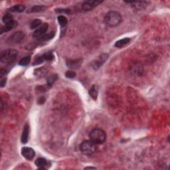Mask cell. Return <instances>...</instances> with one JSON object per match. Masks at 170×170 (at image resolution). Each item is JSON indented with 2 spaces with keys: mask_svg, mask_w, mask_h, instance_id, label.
<instances>
[{
  "mask_svg": "<svg viewBox=\"0 0 170 170\" xmlns=\"http://www.w3.org/2000/svg\"><path fill=\"white\" fill-rule=\"evenodd\" d=\"M122 21V17L118 12L115 11L109 12L104 17V22L110 27H115L120 25Z\"/></svg>",
  "mask_w": 170,
  "mask_h": 170,
  "instance_id": "1",
  "label": "cell"
},
{
  "mask_svg": "<svg viewBox=\"0 0 170 170\" xmlns=\"http://www.w3.org/2000/svg\"><path fill=\"white\" fill-rule=\"evenodd\" d=\"M18 57V51L15 49L9 48L2 51L0 55V60L1 63L5 64H12L16 61Z\"/></svg>",
  "mask_w": 170,
  "mask_h": 170,
  "instance_id": "2",
  "label": "cell"
},
{
  "mask_svg": "<svg viewBox=\"0 0 170 170\" xmlns=\"http://www.w3.org/2000/svg\"><path fill=\"white\" fill-rule=\"evenodd\" d=\"M89 138L90 141H92L96 145L102 144L107 139V134L102 129L94 128L90 132Z\"/></svg>",
  "mask_w": 170,
  "mask_h": 170,
  "instance_id": "3",
  "label": "cell"
},
{
  "mask_svg": "<svg viewBox=\"0 0 170 170\" xmlns=\"http://www.w3.org/2000/svg\"><path fill=\"white\" fill-rule=\"evenodd\" d=\"M80 150L85 155L91 156L96 152V144L90 140H86L81 144Z\"/></svg>",
  "mask_w": 170,
  "mask_h": 170,
  "instance_id": "4",
  "label": "cell"
},
{
  "mask_svg": "<svg viewBox=\"0 0 170 170\" xmlns=\"http://www.w3.org/2000/svg\"><path fill=\"white\" fill-rule=\"evenodd\" d=\"M109 58V55L103 53L99 55L97 58L92 63V67L94 70H98L102 66L105 61Z\"/></svg>",
  "mask_w": 170,
  "mask_h": 170,
  "instance_id": "5",
  "label": "cell"
},
{
  "mask_svg": "<svg viewBox=\"0 0 170 170\" xmlns=\"http://www.w3.org/2000/svg\"><path fill=\"white\" fill-rule=\"evenodd\" d=\"M25 38V34L22 31H17L9 37L8 41L12 44H17L21 43Z\"/></svg>",
  "mask_w": 170,
  "mask_h": 170,
  "instance_id": "6",
  "label": "cell"
},
{
  "mask_svg": "<svg viewBox=\"0 0 170 170\" xmlns=\"http://www.w3.org/2000/svg\"><path fill=\"white\" fill-rule=\"evenodd\" d=\"M21 154L26 160H31L35 155L34 150L29 147H24L21 149Z\"/></svg>",
  "mask_w": 170,
  "mask_h": 170,
  "instance_id": "7",
  "label": "cell"
},
{
  "mask_svg": "<svg viewBox=\"0 0 170 170\" xmlns=\"http://www.w3.org/2000/svg\"><path fill=\"white\" fill-rule=\"evenodd\" d=\"M101 3L100 1H87L83 3L82 8L84 11H91Z\"/></svg>",
  "mask_w": 170,
  "mask_h": 170,
  "instance_id": "8",
  "label": "cell"
},
{
  "mask_svg": "<svg viewBox=\"0 0 170 170\" xmlns=\"http://www.w3.org/2000/svg\"><path fill=\"white\" fill-rule=\"evenodd\" d=\"M48 23H43V25H41V26L37 29L35 31L33 32V35L34 37H37V38H39L45 34V33L47 32V31L48 30Z\"/></svg>",
  "mask_w": 170,
  "mask_h": 170,
  "instance_id": "9",
  "label": "cell"
},
{
  "mask_svg": "<svg viewBox=\"0 0 170 170\" xmlns=\"http://www.w3.org/2000/svg\"><path fill=\"white\" fill-rule=\"evenodd\" d=\"M82 63H83V60L81 59H74V60L70 59V60L67 61V65L68 68L76 69V68H78L81 67Z\"/></svg>",
  "mask_w": 170,
  "mask_h": 170,
  "instance_id": "10",
  "label": "cell"
},
{
  "mask_svg": "<svg viewBox=\"0 0 170 170\" xmlns=\"http://www.w3.org/2000/svg\"><path fill=\"white\" fill-rule=\"evenodd\" d=\"M35 165L39 169H45L48 167V162L45 158H39L35 161Z\"/></svg>",
  "mask_w": 170,
  "mask_h": 170,
  "instance_id": "11",
  "label": "cell"
},
{
  "mask_svg": "<svg viewBox=\"0 0 170 170\" xmlns=\"http://www.w3.org/2000/svg\"><path fill=\"white\" fill-rule=\"evenodd\" d=\"M29 134V127L28 124H25L21 137V141L23 144H25L28 142Z\"/></svg>",
  "mask_w": 170,
  "mask_h": 170,
  "instance_id": "12",
  "label": "cell"
},
{
  "mask_svg": "<svg viewBox=\"0 0 170 170\" xmlns=\"http://www.w3.org/2000/svg\"><path fill=\"white\" fill-rule=\"evenodd\" d=\"M16 25V22L15 21L13 20L10 23H8L5 24V25L3 26L1 29V34L3 33H6V32H9L10 31L12 30L14 28V27Z\"/></svg>",
  "mask_w": 170,
  "mask_h": 170,
  "instance_id": "13",
  "label": "cell"
},
{
  "mask_svg": "<svg viewBox=\"0 0 170 170\" xmlns=\"http://www.w3.org/2000/svg\"><path fill=\"white\" fill-rule=\"evenodd\" d=\"M98 87L96 85H93L89 90L90 96L92 97L93 100H96L97 99V97H98Z\"/></svg>",
  "mask_w": 170,
  "mask_h": 170,
  "instance_id": "14",
  "label": "cell"
},
{
  "mask_svg": "<svg viewBox=\"0 0 170 170\" xmlns=\"http://www.w3.org/2000/svg\"><path fill=\"white\" fill-rule=\"evenodd\" d=\"M46 10V8L44 5H35L33 7L27 10V13H37L41 12Z\"/></svg>",
  "mask_w": 170,
  "mask_h": 170,
  "instance_id": "15",
  "label": "cell"
},
{
  "mask_svg": "<svg viewBox=\"0 0 170 170\" xmlns=\"http://www.w3.org/2000/svg\"><path fill=\"white\" fill-rule=\"evenodd\" d=\"M130 41V38H124L122 39H120L118 41H116L115 43V46L117 48H121L124 47L125 45H126L127 44H128Z\"/></svg>",
  "mask_w": 170,
  "mask_h": 170,
  "instance_id": "16",
  "label": "cell"
},
{
  "mask_svg": "<svg viewBox=\"0 0 170 170\" xmlns=\"http://www.w3.org/2000/svg\"><path fill=\"white\" fill-rule=\"evenodd\" d=\"M25 7L23 5H15L13 7L11 8L10 10L11 12H17V13H21L23 12L25 10Z\"/></svg>",
  "mask_w": 170,
  "mask_h": 170,
  "instance_id": "17",
  "label": "cell"
},
{
  "mask_svg": "<svg viewBox=\"0 0 170 170\" xmlns=\"http://www.w3.org/2000/svg\"><path fill=\"white\" fill-rule=\"evenodd\" d=\"M57 20H58L59 25L61 26V27H65L68 23L67 18L63 15H61V16L57 17Z\"/></svg>",
  "mask_w": 170,
  "mask_h": 170,
  "instance_id": "18",
  "label": "cell"
},
{
  "mask_svg": "<svg viewBox=\"0 0 170 170\" xmlns=\"http://www.w3.org/2000/svg\"><path fill=\"white\" fill-rule=\"evenodd\" d=\"M55 35V33L53 32H51L50 33H48L47 35H44L43 36L39 37V40L41 42H45V41H49L50 39H51L53 38Z\"/></svg>",
  "mask_w": 170,
  "mask_h": 170,
  "instance_id": "19",
  "label": "cell"
},
{
  "mask_svg": "<svg viewBox=\"0 0 170 170\" xmlns=\"http://www.w3.org/2000/svg\"><path fill=\"white\" fill-rule=\"evenodd\" d=\"M31 61V57L30 56H27V57H25L23 58H22L20 61L19 62V65L21 66H27L29 64Z\"/></svg>",
  "mask_w": 170,
  "mask_h": 170,
  "instance_id": "20",
  "label": "cell"
},
{
  "mask_svg": "<svg viewBox=\"0 0 170 170\" xmlns=\"http://www.w3.org/2000/svg\"><path fill=\"white\" fill-rule=\"evenodd\" d=\"M41 20L39 19H34L33 21H32L31 23L30 24V28L31 29H35L38 28L39 26L41 25Z\"/></svg>",
  "mask_w": 170,
  "mask_h": 170,
  "instance_id": "21",
  "label": "cell"
},
{
  "mask_svg": "<svg viewBox=\"0 0 170 170\" xmlns=\"http://www.w3.org/2000/svg\"><path fill=\"white\" fill-rule=\"evenodd\" d=\"M2 21L5 24L8 23H10L12 21H13V16L12 14H6L3 17V18H2Z\"/></svg>",
  "mask_w": 170,
  "mask_h": 170,
  "instance_id": "22",
  "label": "cell"
},
{
  "mask_svg": "<svg viewBox=\"0 0 170 170\" xmlns=\"http://www.w3.org/2000/svg\"><path fill=\"white\" fill-rule=\"evenodd\" d=\"M57 79H58V76L57 74H53L48 77V79H47V86L51 87L57 80Z\"/></svg>",
  "mask_w": 170,
  "mask_h": 170,
  "instance_id": "23",
  "label": "cell"
},
{
  "mask_svg": "<svg viewBox=\"0 0 170 170\" xmlns=\"http://www.w3.org/2000/svg\"><path fill=\"white\" fill-rule=\"evenodd\" d=\"M43 57L45 61H53L54 59V55L53 54L52 52H47L46 53L43 55Z\"/></svg>",
  "mask_w": 170,
  "mask_h": 170,
  "instance_id": "24",
  "label": "cell"
},
{
  "mask_svg": "<svg viewBox=\"0 0 170 170\" xmlns=\"http://www.w3.org/2000/svg\"><path fill=\"white\" fill-rule=\"evenodd\" d=\"M65 76L67 78L72 79L76 76V73L74 71H72V70H68V71L66 72Z\"/></svg>",
  "mask_w": 170,
  "mask_h": 170,
  "instance_id": "25",
  "label": "cell"
},
{
  "mask_svg": "<svg viewBox=\"0 0 170 170\" xmlns=\"http://www.w3.org/2000/svg\"><path fill=\"white\" fill-rule=\"evenodd\" d=\"M44 61H45V59H44L43 55H41V56H39V57H37V58L35 59L33 64H34V65H39V64L43 63Z\"/></svg>",
  "mask_w": 170,
  "mask_h": 170,
  "instance_id": "26",
  "label": "cell"
},
{
  "mask_svg": "<svg viewBox=\"0 0 170 170\" xmlns=\"http://www.w3.org/2000/svg\"><path fill=\"white\" fill-rule=\"evenodd\" d=\"M57 12H64V13H67V14H68V13L70 12V10H63V9H58V10H56Z\"/></svg>",
  "mask_w": 170,
  "mask_h": 170,
  "instance_id": "27",
  "label": "cell"
},
{
  "mask_svg": "<svg viewBox=\"0 0 170 170\" xmlns=\"http://www.w3.org/2000/svg\"><path fill=\"white\" fill-rule=\"evenodd\" d=\"M1 87H5V84H6V79H3V80L1 81Z\"/></svg>",
  "mask_w": 170,
  "mask_h": 170,
  "instance_id": "28",
  "label": "cell"
},
{
  "mask_svg": "<svg viewBox=\"0 0 170 170\" xmlns=\"http://www.w3.org/2000/svg\"><path fill=\"white\" fill-rule=\"evenodd\" d=\"M45 101V98H43V97H41V98L39 100V104H43L44 102Z\"/></svg>",
  "mask_w": 170,
  "mask_h": 170,
  "instance_id": "29",
  "label": "cell"
},
{
  "mask_svg": "<svg viewBox=\"0 0 170 170\" xmlns=\"http://www.w3.org/2000/svg\"><path fill=\"white\" fill-rule=\"evenodd\" d=\"M85 169H96V167H85Z\"/></svg>",
  "mask_w": 170,
  "mask_h": 170,
  "instance_id": "30",
  "label": "cell"
}]
</instances>
